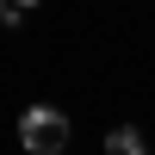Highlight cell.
<instances>
[{
  "label": "cell",
  "mask_w": 155,
  "mask_h": 155,
  "mask_svg": "<svg viewBox=\"0 0 155 155\" xmlns=\"http://www.w3.org/2000/svg\"><path fill=\"white\" fill-rule=\"evenodd\" d=\"M19 143H25V155H68L74 124H68L62 106H25L19 112Z\"/></svg>",
  "instance_id": "1"
},
{
  "label": "cell",
  "mask_w": 155,
  "mask_h": 155,
  "mask_svg": "<svg viewBox=\"0 0 155 155\" xmlns=\"http://www.w3.org/2000/svg\"><path fill=\"white\" fill-rule=\"evenodd\" d=\"M149 143H143V130L137 124H112L106 130V155H143Z\"/></svg>",
  "instance_id": "2"
},
{
  "label": "cell",
  "mask_w": 155,
  "mask_h": 155,
  "mask_svg": "<svg viewBox=\"0 0 155 155\" xmlns=\"http://www.w3.org/2000/svg\"><path fill=\"white\" fill-rule=\"evenodd\" d=\"M44 0H6V12H37Z\"/></svg>",
  "instance_id": "3"
},
{
  "label": "cell",
  "mask_w": 155,
  "mask_h": 155,
  "mask_svg": "<svg viewBox=\"0 0 155 155\" xmlns=\"http://www.w3.org/2000/svg\"><path fill=\"white\" fill-rule=\"evenodd\" d=\"M0 19H6V0H0Z\"/></svg>",
  "instance_id": "4"
},
{
  "label": "cell",
  "mask_w": 155,
  "mask_h": 155,
  "mask_svg": "<svg viewBox=\"0 0 155 155\" xmlns=\"http://www.w3.org/2000/svg\"><path fill=\"white\" fill-rule=\"evenodd\" d=\"M143 155H149V149H143Z\"/></svg>",
  "instance_id": "5"
}]
</instances>
